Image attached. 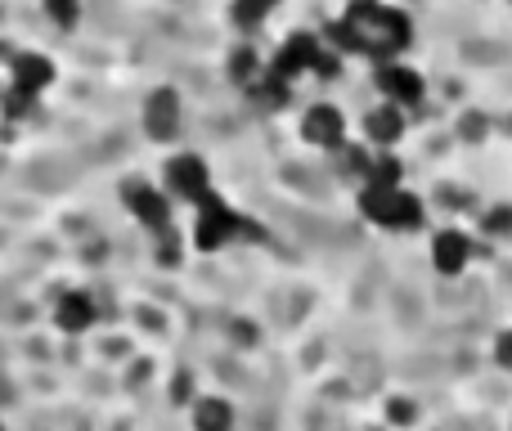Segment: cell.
I'll return each mask as SVG.
<instances>
[{"label":"cell","instance_id":"obj_1","mask_svg":"<svg viewBox=\"0 0 512 431\" xmlns=\"http://www.w3.org/2000/svg\"><path fill=\"white\" fill-rule=\"evenodd\" d=\"M324 36V45H333L337 54H369L378 63H391L414 41V23L409 14L382 5V0H351V9L337 23H328Z\"/></svg>","mask_w":512,"mask_h":431},{"label":"cell","instance_id":"obj_2","mask_svg":"<svg viewBox=\"0 0 512 431\" xmlns=\"http://www.w3.org/2000/svg\"><path fill=\"white\" fill-rule=\"evenodd\" d=\"M261 238V229L252 225L239 207H230L221 194H212L194 216V247L198 252H221V247L239 243V238Z\"/></svg>","mask_w":512,"mask_h":431},{"label":"cell","instance_id":"obj_3","mask_svg":"<svg viewBox=\"0 0 512 431\" xmlns=\"http://www.w3.org/2000/svg\"><path fill=\"white\" fill-rule=\"evenodd\" d=\"M158 185L167 189L171 203H185V207H203L207 198L216 194V189H212V167H207L198 153H189V149L167 153Z\"/></svg>","mask_w":512,"mask_h":431},{"label":"cell","instance_id":"obj_4","mask_svg":"<svg viewBox=\"0 0 512 431\" xmlns=\"http://www.w3.org/2000/svg\"><path fill=\"white\" fill-rule=\"evenodd\" d=\"M360 212L364 220L382 229H418L423 225V198L409 189H360Z\"/></svg>","mask_w":512,"mask_h":431},{"label":"cell","instance_id":"obj_5","mask_svg":"<svg viewBox=\"0 0 512 431\" xmlns=\"http://www.w3.org/2000/svg\"><path fill=\"white\" fill-rule=\"evenodd\" d=\"M122 203L153 238H162V234H171V229H176V203H171L167 189L153 185V180H126V185H122Z\"/></svg>","mask_w":512,"mask_h":431},{"label":"cell","instance_id":"obj_6","mask_svg":"<svg viewBox=\"0 0 512 431\" xmlns=\"http://www.w3.org/2000/svg\"><path fill=\"white\" fill-rule=\"evenodd\" d=\"M140 126L153 144H171L185 126V104H180V90L176 86H153L149 99L140 108Z\"/></svg>","mask_w":512,"mask_h":431},{"label":"cell","instance_id":"obj_7","mask_svg":"<svg viewBox=\"0 0 512 431\" xmlns=\"http://www.w3.org/2000/svg\"><path fill=\"white\" fill-rule=\"evenodd\" d=\"M319 50H324V36L292 32L288 41L279 45V54H274V63H270V68H265V72H270V77H279V81H288V86H292V77H301V72H310V68H315Z\"/></svg>","mask_w":512,"mask_h":431},{"label":"cell","instance_id":"obj_8","mask_svg":"<svg viewBox=\"0 0 512 431\" xmlns=\"http://www.w3.org/2000/svg\"><path fill=\"white\" fill-rule=\"evenodd\" d=\"M301 140L315 144V149L337 153L346 144V117H342V108H333V104L306 108V117H301Z\"/></svg>","mask_w":512,"mask_h":431},{"label":"cell","instance_id":"obj_9","mask_svg":"<svg viewBox=\"0 0 512 431\" xmlns=\"http://www.w3.org/2000/svg\"><path fill=\"white\" fill-rule=\"evenodd\" d=\"M54 77H59V68H54V59L41 50H18L14 59H9V86L27 90V95H36V99H41V90L54 86Z\"/></svg>","mask_w":512,"mask_h":431},{"label":"cell","instance_id":"obj_10","mask_svg":"<svg viewBox=\"0 0 512 431\" xmlns=\"http://www.w3.org/2000/svg\"><path fill=\"white\" fill-rule=\"evenodd\" d=\"M378 90L387 95V104L396 108H414L418 99H423V77H418L414 68H405V63H378Z\"/></svg>","mask_w":512,"mask_h":431},{"label":"cell","instance_id":"obj_11","mask_svg":"<svg viewBox=\"0 0 512 431\" xmlns=\"http://www.w3.org/2000/svg\"><path fill=\"white\" fill-rule=\"evenodd\" d=\"M95 324H99L95 297H90V292H63L59 306H54V328L68 333V337H81V333H90Z\"/></svg>","mask_w":512,"mask_h":431},{"label":"cell","instance_id":"obj_12","mask_svg":"<svg viewBox=\"0 0 512 431\" xmlns=\"http://www.w3.org/2000/svg\"><path fill=\"white\" fill-rule=\"evenodd\" d=\"M468 261H472V238L463 229H441L432 238V265L441 274H459Z\"/></svg>","mask_w":512,"mask_h":431},{"label":"cell","instance_id":"obj_13","mask_svg":"<svg viewBox=\"0 0 512 431\" xmlns=\"http://www.w3.org/2000/svg\"><path fill=\"white\" fill-rule=\"evenodd\" d=\"M189 423L194 431H234V405L221 396H198L189 409Z\"/></svg>","mask_w":512,"mask_h":431},{"label":"cell","instance_id":"obj_14","mask_svg":"<svg viewBox=\"0 0 512 431\" xmlns=\"http://www.w3.org/2000/svg\"><path fill=\"white\" fill-rule=\"evenodd\" d=\"M364 135H369L378 149H387V144H396L400 135H405V113H400L396 104H382L373 108L369 117H364Z\"/></svg>","mask_w":512,"mask_h":431},{"label":"cell","instance_id":"obj_15","mask_svg":"<svg viewBox=\"0 0 512 431\" xmlns=\"http://www.w3.org/2000/svg\"><path fill=\"white\" fill-rule=\"evenodd\" d=\"M265 77V68H261V59H256V50H248V45H239V50L230 54V81L234 86H256V81Z\"/></svg>","mask_w":512,"mask_h":431},{"label":"cell","instance_id":"obj_16","mask_svg":"<svg viewBox=\"0 0 512 431\" xmlns=\"http://www.w3.org/2000/svg\"><path fill=\"white\" fill-rule=\"evenodd\" d=\"M400 162L391 158V153H378V158L369 162V171H364V185L369 189H400Z\"/></svg>","mask_w":512,"mask_h":431},{"label":"cell","instance_id":"obj_17","mask_svg":"<svg viewBox=\"0 0 512 431\" xmlns=\"http://www.w3.org/2000/svg\"><path fill=\"white\" fill-rule=\"evenodd\" d=\"M274 9H279V0H234L230 5V18H234V27H261L265 18L274 14Z\"/></svg>","mask_w":512,"mask_h":431},{"label":"cell","instance_id":"obj_18","mask_svg":"<svg viewBox=\"0 0 512 431\" xmlns=\"http://www.w3.org/2000/svg\"><path fill=\"white\" fill-rule=\"evenodd\" d=\"M41 9L59 32H72V27L81 23V0H41Z\"/></svg>","mask_w":512,"mask_h":431},{"label":"cell","instance_id":"obj_19","mask_svg":"<svg viewBox=\"0 0 512 431\" xmlns=\"http://www.w3.org/2000/svg\"><path fill=\"white\" fill-rule=\"evenodd\" d=\"M32 108H36V95H27V90H18V86H9L5 95H0V113H5L9 122H23V117H32Z\"/></svg>","mask_w":512,"mask_h":431},{"label":"cell","instance_id":"obj_20","mask_svg":"<svg viewBox=\"0 0 512 431\" xmlns=\"http://www.w3.org/2000/svg\"><path fill=\"white\" fill-rule=\"evenodd\" d=\"M171 405H194V382H189V373L171 378Z\"/></svg>","mask_w":512,"mask_h":431},{"label":"cell","instance_id":"obj_21","mask_svg":"<svg viewBox=\"0 0 512 431\" xmlns=\"http://www.w3.org/2000/svg\"><path fill=\"white\" fill-rule=\"evenodd\" d=\"M486 229L490 234H508L512 229V207H495V212L486 216Z\"/></svg>","mask_w":512,"mask_h":431},{"label":"cell","instance_id":"obj_22","mask_svg":"<svg viewBox=\"0 0 512 431\" xmlns=\"http://www.w3.org/2000/svg\"><path fill=\"white\" fill-rule=\"evenodd\" d=\"M463 135H468V140H481V135H486V117L468 113V117H463Z\"/></svg>","mask_w":512,"mask_h":431},{"label":"cell","instance_id":"obj_23","mask_svg":"<svg viewBox=\"0 0 512 431\" xmlns=\"http://www.w3.org/2000/svg\"><path fill=\"white\" fill-rule=\"evenodd\" d=\"M495 360L504 364V369H512V328H508V333L495 342Z\"/></svg>","mask_w":512,"mask_h":431},{"label":"cell","instance_id":"obj_24","mask_svg":"<svg viewBox=\"0 0 512 431\" xmlns=\"http://www.w3.org/2000/svg\"><path fill=\"white\" fill-rule=\"evenodd\" d=\"M391 418H396V423H414V405L396 400V405H391Z\"/></svg>","mask_w":512,"mask_h":431}]
</instances>
